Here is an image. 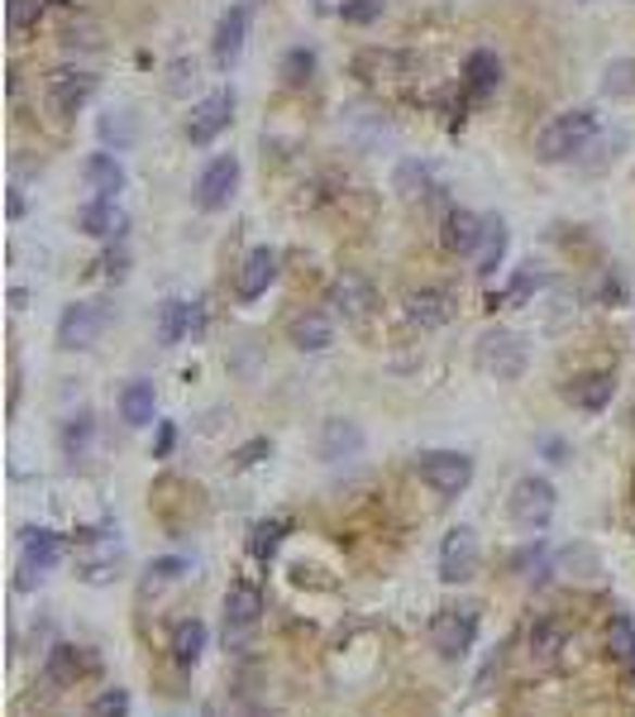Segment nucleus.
Wrapping results in <instances>:
<instances>
[{
	"label": "nucleus",
	"mask_w": 635,
	"mask_h": 717,
	"mask_svg": "<svg viewBox=\"0 0 635 717\" xmlns=\"http://www.w3.org/2000/svg\"><path fill=\"white\" fill-rule=\"evenodd\" d=\"M593 135H597V115H593V105L564 111V115L549 120L541 135H535V159H541V163H564V159H573V153L588 149V139H593Z\"/></svg>",
	"instance_id": "1"
},
{
	"label": "nucleus",
	"mask_w": 635,
	"mask_h": 717,
	"mask_svg": "<svg viewBox=\"0 0 635 717\" xmlns=\"http://www.w3.org/2000/svg\"><path fill=\"white\" fill-rule=\"evenodd\" d=\"M555 483L541 474H525L517 478V488H511V498H507V517L511 526H521V531H545L549 521H555Z\"/></svg>",
	"instance_id": "2"
},
{
	"label": "nucleus",
	"mask_w": 635,
	"mask_h": 717,
	"mask_svg": "<svg viewBox=\"0 0 635 717\" xmlns=\"http://www.w3.org/2000/svg\"><path fill=\"white\" fill-rule=\"evenodd\" d=\"M430 645H435L440 661H469V651L478 645V607H440L430 617Z\"/></svg>",
	"instance_id": "3"
},
{
	"label": "nucleus",
	"mask_w": 635,
	"mask_h": 717,
	"mask_svg": "<svg viewBox=\"0 0 635 717\" xmlns=\"http://www.w3.org/2000/svg\"><path fill=\"white\" fill-rule=\"evenodd\" d=\"M478 368H483L487 378H501V382H511V378H521L525 374V340L517 330H483L478 335Z\"/></svg>",
	"instance_id": "4"
},
{
	"label": "nucleus",
	"mask_w": 635,
	"mask_h": 717,
	"mask_svg": "<svg viewBox=\"0 0 635 717\" xmlns=\"http://www.w3.org/2000/svg\"><path fill=\"white\" fill-rule=\"evenodd\" d=\"M111 326V306L105 302H72L58 316V350H91Z\"/></svg>",
	"instance_id": "5"
},
{
	"label": "nucleus",
	"mask_w": 635,
	"mask_h": 717,
	"mask_svg": "<svg viewBox=\"0 0 635 717\" xmlns=\"http://www.w3.org/2000/svg\"><path fill=\"white\" fill-rule=\"evenodd\" d=\"M416 474L435 488L440 498H459L473 483V460L463 450H430L416 460Z\"/></svg>",
	"instance_id": "6"
},
{
	"label": "nucleus",
	"mask_w": 635,
	"mask_h": 717,
	"mask_svg": "<svg viewBox=\"0 0 635 717\" xmlns=\"http://www.w3.org/2000/svg\"><path fill=\"white\" fill-rule=\"evenodd\" d=\"M478 559H483L478 531L473 526H454V531L445 536V545H440V579L445 583H469L478 574Z\"/></svg>",
	"instance_id": "7"
},
{
	"label": "nucleus",
	"mask_w": 635,
	"mask_h": 717,
	"mask_svg": "<svg viewBox=\"0 0 635 717\" xmlns=\"http://www.w3.org/2000/svg\"><path fill=\"white\" fill-rule=\"evenodd\" d=\"M258 617H263V598L254 583H230V593H225V641L239 645L258 627Z\"/></svg>",
	"instance_id": "8"
},
{
	"label": "nucleus",
	"mask_w": 635,
	"mask_h": 717,
	"mask_svg": "<svg viewBox=\"0 0 635 717\" xmlns=\"http://www.w3.org/2000/svg\"><path fill=\"white\" fill-rule=\"evenodd\" d=\"M230 115H234V96H230V91H211V96H201V101L191 105L187 139H191V143H211L225 125H230Z\"/></svg>",
	"instance_id": "9"
},
{
	"label": "nucleus",
	"mask_w": 635,
	"mask_h": 717,
	"mask_svg": "<svg viewBox=\"0 0 635 717\" xmlns=\"http://www.w3.org/2000/svg\"><path fill=\"white\" fill-rule=\"evenodd\" d=\"M234 187H239V159H215L206 173H201V183H196V206L201 211H220V206H230V197H234Z\"/></svg>",
	"instance_id": "10"
},
{
	"label": "nucleus",
	"mask_w": 635,
	"mask_h": 717,
	"mask_svg": "<svg viewBox=\"0 0 635 717\" xmlns=\"http://www.w3.org/2000/svg\"><path fill=\"white\" fill-rule=\"evenodd\" d=\"M272 278H278V249H254L244 263H239V273H234V292H239V302H258L263 292L272 287Z\"/></svg>",
	"instance_id": "11"
},
{
	"label": "nucleus",
	"mask_w": 635,
	"mask_h": 717,
	"mask_svg": "<svg viewBox=\"0 0 635 717\" xmlns=\"http://www.w3.org/2000/svg\"><path fill=\"white\" fill-rule=\"evenodd\" d=\"M326 302L340 311L344 320H364L368 311H373V282H368L364 273H340V278L330 282Z\"/></svg>",
	"instance_id": "12"
},
{
	"label": "nucleus",
	"mask_w": 635,
	"mask_h": 717,
	"mask_svg": "<svg viewBox=\"0 0 635 717\" xmlns=\"http://www.w3.org/2000/svg\"><path fill=\"white\" fill-rule=\"evenodd\" d=\"M91 96H96V77L91 72H81V67H63V72L48 77V101H53L63 115H77Z\"/></svg>",
	"instance_id": "13"
},
{
	"label": "nucleus",
	"mask_w": 635,
	"mask_h": 717,
	"mask_svg": "<svg viewBox=\"0 0 635 717\" xmlns=\"http://www.w3.org/2000/svg\"><path fill=\"white\" fill-rule=\"evenodd\" d=\"M320 460L326 464H344V460H358L364 454V430L354 422H344V416H330L326 426H320Z\"/></svg>",
	"instance_id": "14"
},
{
	"label": "nucleus",
	"mask_w": 635,
	"mask_h": 717,
	"mask_svg": "<svg viewBox=\"0 0 635 717\" xmlns=\"http://www.w3.org/2000/svg\"><path fill=\"white\" fill-rule=\"evenodd\" d=\"M569 641H573V631H569L559 617H535V621H531V631H525L531 661H541V665H555L559 655L569 651Z\"/></svg>",
	"instance_id": "15"
},
{
	"label": "nucleus",
	"mask_w": 635,
	"mask_h": 717,
	"mask_svg": "<svg viewBox=\"0 0 635 717\" xmlns=\"http://www.w3.org/2000/svg\"><path fill=\"white\" fill-rule=\"evenodd\" d=\"M287 340H292V350L302 354H320L334 344V326L326 311H302V316H292V326H287Z\"/></svg>",
	"instance_id": "16"
},
{
	"label": "nucleus",
	"mask_w": 635,
	"mask_h": 717,
	"mask_svg": "<svg viewBox=\"0 0 635 717\" xmlns=\"http://www.w3.org/2000/svg\"><path fill=\"white\" fill-rule=\"evenodd\" d=\"M406 316H411L416 326L435 330V326H445V320L454 316V297L445 292V287H421V292L406 297Z\"/></svg>",
	"instance_id": "17"
},
{
	"label": "nucleus",
	"mask_w": 635,
	"mask_h": 717,
	"mask_svg": "<svg viewBox=\"0 0 635 717\" xmlns=\"http://www.w3.org/2000/svg\"><path fill=\"white\" fill-rule=\"evenodd\" d=\"M77 225H81V230H87V235H96V239H119V235L129 230V215L119 211L111 197H96L91 206H81Z\"/></svg>",
	"instance_id": "18"
},
{
	"label": "nucleus",
	"mask_w": 635,
	"mask_h": 717,
	"mask_svg": "<svg viewBox=\"0 0 635 717\" xmlns=\"http://www.w3.org/2000/svg\"><path fill=\"white\" fill-rule=\"evenodd\" d=\"M487 235V221H478L473 211H449L445 215V249L449 254H478Z\"/></svg>",
	"instance_id": "19"
},
{
	"label": "nucleus",
	"mask_w": 635,
	"mask_h": 717,
	"mask_svg": "<svg viewBox=\"0 0 635 717\" xmlns=\"http://www.w3.org/2000/svg\"><path fill=\"white\" fill-rule=\"evenodd\" d=\"M244 34H249V10L244 5L225 10L220 24H215V63L230 67L239 58V48H244Z\"/></svg>",
	"instance_id": "20"
},
{
	"label": "nucleus",
	"mask_w": 635,
	"mask_h": 717,
	"mask_svg": "<svg viewBox=\"0 0 635 717\" xmlns=\"http://www.w3.org/2000/svg\"><path fill=\"white\" fill-rule=\"evenodd\" d=\"M63 559V541H58L53 531H39V526H29V531L20 536V565H29V569H39L48 574Z\"/></svg>",
	"instance_id": "21"
},
{
	"label": "nucleus",
	"mask_w": 635,
	"mask_h": 717,
	"mask_svg": "<svg viewBox=\"0 0 635 717\" xmlns=\"http://www.w3.org/2000/svg\"><path fill=\"white\" fill-rule=\"evenodd\" d=\"M87 669H96V661H87L77 645H53L43 661V684H77Z\"/></svg>",
	"instance_id": "22"
},
{
	"label": "nucleus",
	"mask_w": 635,
	"mask_h": 717,
	"mask_svg": "<svg viewBox=\"0 0 635 717\" xmlns=\"http://www.w3.org/2000/svg\"><path fill=\"white\" fill-rule=\"evenodd\" d=\"M612 392H617L612 374H583V378L569 382V402L583 406V412H602V406L612 402Z\"/></svg>",
	"instance_id": "23"
},
{
	"label": "nucleus",
	"mask_w": 635,
	"mask_h": 717,
	"mask_svg": "<svg viewBox=\"0 0 635 717\" xmlns=\"http://www.w3.org/2000/svg\"><path fill=\"white\" fill-rule=\"evenodd\" d=\"M201 655H206V621H196V617H187V621H177V631H173V661L191 669V665H201Z\"/></svg>",
	"instance_id": "24"
},
{
	"label": "nucleus",
	"mask_w": 635,
	"mask_h": 717,
	"mask_svg": "<svg viewBox=\"0 0 635 717\" xmlns=\"http://www.w3.org/2000/svg\"><path fill=\"white\" fill-rule=\"evenodd\" d=\"M87 183H91L96 197L115 201V191H125V167H119L115 153H91L87 159Z\"/></svg>",
	"instance_id": "25"
},
{
	"label": "nucleus",
	"mask_w": 635,
	"mask_h": 717,
	"mask_svg": "<svg viewBox=\"0 0 635 717\" xmlns=\"http://www.w3.org/2000/svg\"><path fill=\"white\" fill-rule=\"evenodd\" d=\"M463 81H469L473 96H493L497 81H501V63L497 53H487V48H478V53H469V63H463Z\"/></svg>",
	"instance_id": "26"
},
{
	"label": "nucleus",
	"mask_w": 635,
	"mask_h": 717,
	"mask_svg": "<svg viewBox=\"0 0 635 717\" xmlns=\"http://www.w3.org/2000/svg\"><path fill=\"white\" fill-rule=\"evenodd\" d=\"M153 412H158L153 382H129V388L119 392V416H125V426H149Z\"/></svg>",
	"instance_id": "27"
},
{
	"label": "nucleus",
	"mask_w": 635,
	"mask_h": 717,
	"mask_svg": "<svg viewBox=\"0 0 635 717\" xmlns=\"http://www.w3.org/2000/svg\"><path fill=\"white\" fill-rule=\"evenodd\" d=\"M501 254H507V225L487 221V235H483V244H478V273H483V278H493Z\"/></svg>",
	"instance_id": "28"
},
{
	"label": "nucleus",
	"mask_w": 635,
	"mask_h": 717,
	"mask_svg": "<svg viewBox=\"0 0 635 717\" xmlns=\"http://www.w3.org/2000/svg\"><path fill=\"white\" fill-rule=\"evenodd\" d=\"M101 139L115 143V149H129V143L139 139V115H135V111H111V115H101Z\"/></svg>",
	"instance_id": "29"
},
{
	"label": "nucleus",
	"mask_w": 635,
	"mask_h": 717,
	"mask_svg": "<svg viewBox=\"0 0 635 717\" xmlns=\"http://www.w3.org/2000/svg\"><path fill=\"white\" fill-rule=\"evenodd\" d=\"M607 645L621 665H635V621L626 613H612V621H607Z\"/></svg>",
	"instance_id": "30"
},
{
	"label": "nucleus",
	"mask_w": 635,
	"mask_h": 717,
	"mask_svg": "<svg viewBox=\"0 0 635 717\" xmlns=\"http://www.w3.org/2000/svg\"><path fill=\"white\" fill-rule=\"evenodd\" d=\"M91 436H96V422H91V412L72 416V422L63 426V454H67V460H87V450H91Z\"/></svg>",
	"instance_id": "31"
},
{
	"label": "nucleus",
	"mask_w": 635,
	"mask_h": 717,
	"mask_svg": "<svg viewBox=\"0 0 635 717\" xmlns=\"http://www.w3.org/2000/svg\"><path fill=\"white\" fill-rule=\"evenodd\" d=\"M119 574V545H111L105 555H87L81 559V583H91V589H105Z\"/></svg>",
	"instance_id": "32"
},
{
	"label": "nucleus",
	"mask_w": 635,
	"mask_h": 717,
	"mask_svg": "<svg viewBox=\"0 0 635 717\" xmlns=\"http://www.w3.org/2000/svg\"><path fill=\"white\" fill-rule=\"evenodd\" d=\"M191 330V306L187 302H163V320H158V340L177 344Z\"/></svg>",
	"instance_id": "33"
},
{
	"label": "nucleus",
	"mask_w": 635,
	"mask_h": 717,
	"mask_svg": "<svg viewBox=\"0 0 635 717\" xmlns=\"http://www.w3.org/2000/svg\"><path fill=\"white\" fill-rule=\"evenodd\" d=\"M397 67H402V58H397V53H378V48H368V53L354 58V72H358V77H368V81L392 77Z\"/></svg>",
	"instance_id": "34"
},
{
	"label": "nucleus",
	"mask_w": 635,
	"mask_h": 717,
	"mask_svg": "<svg viewBox=\"0 0 635 717\" xmlns=\"http://www.w3.org/2000/svg\"><path fill=\"white\" fill-rule=\"evenodd\" d=\"M602 91L607 96H635V58H617V63H607Z\"/></svg>",
	"instance_id": "35"
},
{
	"label": "nucleus",
	"mask_w": 635,
	"mask_h": 717,
	"mask_svg": "<svg viewBox=\"0 0 635 717\" xmlns=\"http://www.w3.org/2000/svg\"><path fill=\"white\" fill-rule=\"evenodd\" d=\"M63 43L72 48V53H77V48L81 53H96V48H101V29H96L91 20H72L63 29Z\"/></svg>",
	"instance_id": "36"
},
{
	"label": "nucleus",
	"mask_w": 635,
	"mask_h": 717,
	"mask_svg": "<svg viewBox=\"0 0 635 717\" xmlns=\"http://www.w3.org/2000/svg\"><path fill=\"white\" fill-rule=\"evenodd\" d=\"M43 15V0H5V20H10V29L24 34V29H34Z\"/></svg>",
	"instance_id": "37"
},
{
	"label": "nucleus",
	"mask_w": 635,
	"mask_h": 717,
	"mask_svg": "<svg viewBox=\"0 0 635 717\" xmlns=\"http://www.w3.org/2000/svg\"><path fill=\"white\" fill-rule=\"evenodd\" d=\"M91 717H129V689H101L91 699Z\"/></svg>",
	"instance_id": "38"
},
{
	"label": "nucleus",
	"mask_w": 635,
	"mask_h": 717,
	"mask_svg": "<svg viewBox=\"0 0 635 717\" xmlns=\"http://www.w3.org/2000/svg\"><path fill=\"white\" fill-rule=\"evenodd\" d=\"M310 72H316V53H310V48H292L282 63V77L292 81V87H302V81H310Z\"/></svg>",
	"instance_id": "39"
},
{
	"label": "nucleus",
	"mask_w": 635,
	"mask_h": 717,
	"mask_svg": "<svg viewBox=\"0 0 635 717\" xmlns=\"http://www.w3.org/2000/svg\"><path fill=\"white\" fill-rule=\"evenodd\" d=\"M282 531H287L282 521H258V526H254V541H249V550H254L258 559L278 555V541H282Z\"/></svg>",
	"instance_id": "40"
},
{
	"label": "nucleus",
	"mask_w": 635,
	"mask_h": 717,
	"mask_svg": "<svg viewBox=\"0 0 635 717\" xmlns=\"http://www.w3.org/2000/svg\"><path fill=\"white\" fill-rule=\"evenodd\" d=\"M382 5L388 0H340V15H344V24H373V20H382Z\"/></svg>",
	"instance_id": "41"
},
{
	"label": "nucleus",
	"mask_w": 635,
	"mask_h": 717,
	"mask_svg": "<svg viewBox=\"0 0 635 717\" xmlns=\"http://www.w3.org/2000/svg\"><path fill=\"white\" fill-rule=\"evenodd\" d=\"M541 282H545V273L535 268V263H525L517 278H511V287H507V302H525V297H531Z\"/></svg>",
	"instance_id": "42"
},
{
	"label": "nucleus",
	"mask_w": 635,
	"mask_h": 717,
	"mask_svg": "<svg viewBox=\"0 0 635 717\" xmlns=\"http://www.w3.org/2000/svg\"><path fill=\"white\" fill-rule=\"evenodd\" d=\"M430 183V173L421 163H402V173H397V187H402V197H421Z\"/></svg>",
	"instance_id": "43"
},
{
	"label": "nucleus",
	"mask_w": 635,
	"mask_h": 717,
	"mask_svg": "<svg viewBox=\"0 0 635 717\" xmlns=\"http://www.w3.org/2000/svg\"><path fill=\"white\" fill-rule=\"evenodd\" d=\"M588 569V574H602V565H597V555H593V550L588 545H569L564 550V555H559V569Z\"/></svg>",
	"instance_id": "44"
},
{
	"label": "nucleus",
	"mask_w": 635,
	"mask_h": 717,
	"mask_svg": "<svg viewBox=\"0 0 635 717\" xmlns=\"http://www.w3.org/2000/svg\"><path fill=\"white\" fill-rule=\"evenodd\" d=\"M187 569H191V565H187V559H177V555H167V559H153V565H149V574H153V579H158V583H173V579H182Z\"/></svg>",
	"instance_id": "45"
},
{
	"label": "nucleus",
	"mask_w": 635,
	"mask_h": 717,
	"mask_svg": "<svg viewBox=\"0 0 635 717\" xmlns=\"http://www.w3.org/2000/svg\"><path fill=\"white\" fill-rule=\"evenodd\" d=\"M263 454H272L268 440H249L244 450H234V464H239V469H254V464L263 460Z\"/></svg>",
	"instance_id": "46"
},
{
	"label": "nucleus",
	"mask_w": 635,
	"mask_h": 717,
	"mask_svg": "<svg viewBox=\"0 0 635 717\" xmlns=\"http://www.w3.org/2000/svg\"><path fill=\"white\" fill-rule=\"evenodd\" d=\"M187 87H196V63H173V81H167V91L182 96Z\"/></svg>",
	"instance_id": "47"
},
{
	"label": "nucleus",
	"mask_w": 635,
	"mask_h": 717,
	"mask_svg": "<svg viewBox=\"0 0 635 717\" xmlns=\"http://www.w3.org/2000/svg\"><path fill=\"white\" fill-rule=\"evenodd\" d=\"M101 268H105V278H125V273H129V254H125V249H111V254H105L101 259Z\"/></svg>",
	"instance_id": "48"
},
{
	"label": "nucleus",
	"mask_w": 635,
	"mask_h": 717,
	"mask_svg": "<svg viewBox=\"0 0 635 717\" xmlns=\"http://www.w3.org/2000/svg\"><path fill=\"white\" fill-rule=\"evenodd\" d=\"M173 440H177V430H173V426L163 422V426H158V460H163L167 450H173Z\"/></svg>",
	"instance_id": "49"
}]
</instances>
